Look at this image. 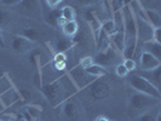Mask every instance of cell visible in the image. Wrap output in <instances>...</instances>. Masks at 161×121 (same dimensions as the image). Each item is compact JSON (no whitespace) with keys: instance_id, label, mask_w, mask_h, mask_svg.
<instances>
[{"instance_id":"obj_36","label":"cell","mask_w":161,"mask_h":121,"mask_svg":"<svg viewBox=\"0 0 161 121\" xmlns=\"http://www.w3.org/2000/svg\"><path fill=\"white\" fill-rule=\"evenodd\" d=\"M110 119L108 118V116H105V115H98L96 119H95V121H109Z\"/></svg>"},{"instance_id":"obj_6","label":"cell","mask_w":161,"mask_h":121,"mask_svg":"<svg viewBox=\"0 0 161 121\" xmlns=\"http://www.w3.org/2000/svg\"><path fill=\"white\" fill-rule=\"evenodd\" d=\"M61 108H62V114L69 121H79L82 119L81 107L76 101H74L73 97L67 99L64 103H62Z\"/></svg>"},{"instance_id":"obj_34","label":"cell","mask_w":161,"mask_h":121,"mask_svg":"<svg viewBox=\"0 0 161 121\" xmlns=\"http://www.w3.org/2000/svg\"><path fill=\"white\" fill-rule=\"evenodd\" d=\"M160 33H161V28H154V33H153V41H156V42H161V39H160Z\"/></svg>"},{"instance_id":"obj_37","label":"cell","mask_w":161,"mask_h":121,"mask_svg":"<svg viewBox=\"0 0 161 121\" xmlns=\"http://www.w3.org/2000/svg\"><path fill=\"white\" fill-rule=\"evenodd\" d=\"M65 23H67V21H65V19L62 16L59 17V18H58V21H57V25H58V27H61V28H62V27H63Z\"/></svg>"},{"instance_id":"obj_21","label":"cell","mask_w":161,"mask_h":121,"mask_svg":"<svg viewBox=\"0 0 161 121\" xmlns=\"http://www.w3.org/2000/svg\"><path fill=\"white\" fill-rule=\"evenodd\" d=\"M85 72L89 74L90 76L92 78H99V76H104V75H108V70L107 68L102 67V65H98L96 63H93L92 65H90L89 68L85 69Z\"/></svg>"},{"instance_id":"obj_43","label":"cell","mask_w":161,"mask_h":121,"mask_svg":"<svg viewBox=\"0 0 161 121\" xmlns=\"http://www.w3.org/2000/svg\"><path fill=\"white\" fill-rule=\"evenodd\" d=\"M109 121H114V120H109Z\"/></svg>"},{"instance_id":"obj_3","label":"cell","mask_w":161,"mask_h":121,"mask_svg":"<svg viewBox=\"0 0 161 121\" xmlns=\"http://www.w3.org/2000/svg\"><path fill=\"white\" fill-rule=\"evenodd\" d=\"M85 90L91 99L96 102H103L113 93V84L108 79V76L104 75L93 79Z\"/></svg>"},{"instance_id":"obj_40","label":"cell","mask_w":161,"mask_h":121,"mask_svg":"<svg viewBox=\"0 0 161 121\" xmlns=\"http://www.w3.org/2000/svg\"><path fill=\"white\" fill-rule=\"evenodd\" d=\"M8 121H15V119H14V118H10Z\"/></svg>"},{"instance_id":"obj_2","label":"cell","mask_w":161,"mask_h":121,"mask_svg":"<svg viewBox=\"0 0 161 121\" xmlns=\"http://www.w3.org/2000/svg\"><path fill=\"white\" fill-rule=\"evenodd\" d=\"M156 107H160V99L153 98L141 92H135L129 98L127 114L131 119H136L139 115L147 113Z\"/></svg>"},{"instance_id":"obj_29","label":"cell","mask_w":161,"mask_h":121,"mask_svg":"<svg viewBox=\"0 0 161 121\" xmlns=\"http://www.w3.org/2000/svg\"><path fill=\"white\" fill-rule=\"evenodd\" d=\"M122 64L126 67V69H127L129 73H133L137 69V62L133 58H125V61H124Z\"/></svg>"},{"instance_id":"obj_4","label":"cell","mask_w":161,"mask_h":121,"mask_svg":"<svg viewBox=\"0 0 161 121\" xmlns=\"http://www.w3.org/2000/svg\"><path fill=\"white\" fill-rule=\"evenodd\" d=\"M129 84L132 89L136 92H141L148 96L156 98V99H161V93L160 90L158 87H155L152 82L147 80L145 78H143L141 74L138 73H132L129 76Z\"/></svg>"},{"instance_id":"obj_33","label":"cell","mask_w":161,"mask_h":121,"mask_svg":"<svg viewBox=\"0 0 161 121\" xmlns=\"http://www.w3.org/2000/svg\"><path fill=\"white\" fill-rule=\"evenodd\" d=\"M62 1H63V0H46V3H47V5L50 8H57L58 5H59Z\"/></svg>"},{"instance_id":"obj_31","label":"cell","mask_w":161,"mask_h":121,"mask_svg":"<svg viewBox=\"0 0 161 121\" xmlns=\"http://www.w3.org/2000/svg\"><path fill=\"white\" fill-rule=\"evenodd\" d=\"M115 73H116V75H118V76H120V78H126V76L129 75V72H127L126 67L122 64V63L116 65V68H115Z\"/></svg>"},{"instance_id":"obj_17","label":"cell","mask_w":161,"mask_h":121,"mask_svg":"<svg viewBox=\"0 0 161 121\" xmlns=\"http://www.w3.org/2000/svg\"><path fill=\"white\" fill-rule=\"evenodd\" d=\"M19 35L27 38L28 40L33 41V42H36V41L40 40L41 32L35 27H24L23 29L19 32Z\"/></svg>"},{"instance_id":"obj_15","label":"cell","mask_w":161,"mask_h":121,"mask_svg":"<svg viewBox=\"0 0 161 121\" xmlns=\"http://www.w3.org/2000/svg\"><path fill=\"white\" fill-rule=\"evenodd\" d=\"M110 42H112V46L118 52L122 53L124 47H125V30L124 29H119L115 34H113L110 36Z\"/></svg>"},{"instance_id":"obj_42","label":"cell","mask_w":161,"mask_h":121,"mask_svg":"<svg viewBox=\"0 0 161 121\" xmlns=\"http://www.w3.org/2000/svg\"><path fill=\"white\" fill-rule=\"evenodd\" d=\"M0 121H5V120H1V119H0Z\"/></svg>"},{"instance_id":"obj_7","label":"cell","mask_w":161,"mask_h":121,"mask_svg":"<svg viewBox=\"0 0 161 121\" xmlns=\"http://www.w3.org/2000/svg\"><path fill=\"white\" fill-rule=\"evenodd\" d=\"M138 61H139V64L137 67L139 68V72H150L161 67V59L144 51H141Z\"/></svg>"},{"instance_id":"obj_5","label":"cell","mask_w":161,"mask_h":121,"mask_svg":"<svg viewBox=\"0 0 161 121\" xmlns=\"http://www.w3.org/2000/svg\"><path fill=\"white\" fill-rule=\"evenodd\" d=\"M11 48L12 51L17 53V55H28L31 53L33 50H35L36 47V42H33V41L28 40L27 38H24L22 35L17 34L14 35L11 38Z\"/></svg>"},{"instance_id":"obj_41","label":"cell","mask_w":161,"mask_h":121,"mask_svg":"<svg viewBox=\"0 0 161 121\" xmlns=\"http://www.w3.org/2000/svg\"><path fill=\"white\" fill-rule=\"evenodd\" d=\"M44 121H52V120H50V119H47V120H44Z\"/></svg>"},{"instance_id":"obj_16","label":"cell","mask_w":161,"mask_h":121,"mask_svg":"<svg viewBox=\"0 0 161 121\" xmlns=\"http://www.w3.org/2000/svg\"><path fill=\"white\" fill-rule=\"evenodd\" d=\"M160 72H161V67L160 68H156L154 70L150 72H139L138 74H141L143 78H145L149 82H152L155 87L160 90L161 86V80H160Z\"/></svg>"},{"instance_id":"obj_11","label":"cell","mask_w":161,"mask_h":121,"mask_svg":"<svg viewBox=\"0 0 161 121\" xmlns=\"http://www.w3.org/2000/svg\"><path fill=\"white\" fill-rule=\"evenodd\" d=\"M0 101H1V103L4 104L5 108H10V107H12L14 104H16L17 102L22 101V98H21L19 91L12 86L6 92H4L3 95H0Z\"/></svg>"},{"instance_id":"obj_12","label":"cell","mask_w":161,"mask_h":121,"mask_svg":"<svg viewBox=\"0 0 161 121\" xmlns=\"http://www.w3.org/2000/svg\"><path fill=\"white\" fill-rule=\"evenodd\" d=\"M95 40H96V47L98 52H104L112 46L110 36H108L105 33L102 32V29H99L98 34L95 36Z\"/></svg>"},{"instance_id":"obj_19","label":"cell","mask_w":161,"mask_h":121,"mask_svg":"<svg viewBox=\"0 0 161 121\" xmlns=\"http://www.w3.org/2000/svg\"><path fill=\"white\" fill-rule=\"evenodd\" d=\"M61 17V8H50V11L45 12L44 15V19L45 23L50 25V27H56L57 21Z\"/></svg>"},{"instance_id":"obj_28","label":"cell","mask_w":161,"mask_h":121,"mask_svg":"<svg viewBox=\"0 0 161 121\" xmlns=\"http://www.w3.org/2000/svg\"><path fill=\"white\" fill-rule=\"evenodd\" d=\"M78 6H80L82 8H91V6H95L97 3H99V0H73Z\"/></svg>"},{"instance_id":"obj_39","label":"cell","mask_w":161,"mask_h":121,"mask_svg":"<svg viewBox=\"0 0 161 121\" xmlns=\"http://www.w3.org/2000/svg\"><path fill=\"white\" fill-rule=\"evenodd\" d=\"M4 109H6V108L4 107V104H3V103H1V101H0V114L4 112Z\"/></svg>"},{"instance_id":"obj_38","label":"cell","mask_w":161,"mask_h":121,"mask_svg":"<svg viewBox=\"0 0 161 121\" xmlns=\"http://www.w3.org/2000/svg\"><path fill=\"white\" fill-rule=\"evenodd\" d=\"M15 119V121H27L25 119H24V116L22 115V114H18L16 118H14Z\"/></svg>"},{"instance_id":"obj_9","label":"cell","mask_w":161,"mask_h":121,"mask_svg":"<svg viewBox=\"0 0 161 121\" xmlns=\"http://www.w3.org/2000/svg\"><path fill=\"white\" fill-rule=\"evenodd\" d=\"M15 10L25 16H35L41 11V0H22Z\"/></svg>"},{"instance_id":"obj_8","label":"cell","mask_w":161,"mask_h":121,"mask_svg":"<svg viewBox=\"0 0 161 121\" xmlns=\"http://www.w3.org/2000/svg\"><path fill=\"white\" fill-rule=\"evenodd\" d=\"M68 75H69V78L72 79L73 82L75 84V86L78 89H82V87L85 89L90 82L95 79V78L90 76L89 74L85 72V69H82L79 64L76 65L75 68H73Z\"/></svg>"},{"instance_id":"obj_20","label":"cell","mask_w":161,"mask_h":121,"mask_svg":"<svg viewBox=\"0 0 161 121\" xmlns=\"http://www.w3.org/2000/svg\"><path fill=\"white\" fill-rule=\"evenodd\" d=\"M74 46H75V42L73 40H69V38L68 39H57L53 42V50H56L57 52H64L65 53Z\"/></svg>"},{"instance_id":"obj_1","label":"cell","mask_w":161,"mask_h":121,"mask_svg":"<svg viewBox=\"0 0 161 121\" xmlns=\"http://www.w3.org/2000/svg\"><path fill=\"white\" fill-rule=\"evenodd\" d=\"M40 91L42 92L44 97L47 99L48 103L57 108L61 107L62 103H64L67 99L72 98L76 93L78 87L69 78V75L64 74L48 84H42Z\"/></svg>"},{"instance_id":"obj_32","label":"cell","mask_w":161,"mask_h":121,"mask_svg":"<svg viewBox=\"0 0 161 121\" xmlns=\"http://www.w3.org/2000/svg\"><path fill=\"white\" fill-rule=\"evenodd\" d=\"M22 0H0L3 6H8V8H15L17 6Z\"/></svg>"},{"instance_id":"obj_26","label":"cell","mask_w":161,"mask_h":121,"mask_svg":"<svg viewBox=\"0 0 161 121\" xmlns=\"http://www.w3.org/2000/svg\"><path fill=\"white\" fill-rule=\"evenodd\" d=\"M24 110L29 114V115H31V116H32L35 121L38 120V119H40L41 114H42V109H41V107H39V105H35V104L25 105Z\"/></svg>"},{"instance_id":"obj_22","label":"cell","mask_w":161,"mask_h":121,"mask_svg":"<svg viewBox=\"0 0 161 121\" xmlns=\"http://www.w3.org/2000/svg\"><path fill=\"white\" fill-rule=\"evenodd\" d=\"M101 29H102V32L105 33L108 36H112L113 34H115V33L118 32L116 24H115L113 18L105 19L104 22H102V23H101Z\"/></svg>"},{"instance_id":"obj_14","label":"cell","mask_w":161,"mask_h":121,"mask_svg":"<svg viewBox=\"0 0 161 121\" xmlns=\"http://www.w3.org/2000/svg\"><path fill=\"white\" fill-rule=\"evenodd\" d=\"M141 48H142V51L148 52V53L155 56L156 58L161 59V42H156L153 40L145 41V42H142Z\"/></svg>"},{"instance_id":"obj_23","label":"cell","mask_w":161,"mask_h":121,"mask_svg":"<svg viewBox=\"0 0 161 121\" xmlns=\"http://www.w3.org/2000/svg\"><path fill=\"white\" fill-rule=\"evenodd\" d=\"M159 112H160V107H156L152 110L139 115L138 118L135 119V121H156V116H158Z\"/></svg>"},{"instance_id":"obj_30","label":"cell","mask_w":161,"mask_h":121,"mask_svg":"<svg viewBox=\"0 0 161 121\" xmlns=\"http://www.w3.org/2000/svg\"><path fill=\"white\" fill-rule=\"evenodd\" d=\"M93 63H95V62H93V57L86 56L81 58L80 62H79V65H80L82 69H86V68H89L90 65H92Z\"/></svg>"},{"instance_id":"obj_18","label":"cell","mask_w":161,"mask_h":121,"mask_svg":"<svg viewBox=\"0 0 161 121\" xmlns=\"http://www.w3.org/2000/svg\"><path fill=\"white\" fill-rule=\"evenodd\" d=\"M62 33L67 38H75L79 33V24L76 21H69L62 27Z\"/></svg>"},{"instance_id":"obj_25","label":"cell","mask_w":161,"mask_h":121,"mask_svg":"<svg viewBox=\"0 0 161 121\" xmlns=\"http://www.w3.org/2000/svg\"><path fill=\"white\" fill-rule=\"evenodd\" d=\"M61 16L64 18L67 22L69 21H75L76 18V11L73 6H64V8H61Z\"/></svg>"},{"instance_id":"obj_13","label":"cell","mask_w":161,"mask_h":121,"mask_svg":"<svg viewBox=\"0 0 161 121\" xmlns=\"http://www.w3.org/2000/svg\"><path fill=\"white\" fill-rule=\"evenodd\" d=\"M144 18L153 28H161V17L158 10L144 8Z\"/></svg>"},{"instance_id":"obj_27","label":"cell","mask_w":161,"mask_h":121,"mask_svg":"<svg viewBox=\"0 0 161 121\" xmlns=\"http://www.w3.org/2000/svg\"><path fill=\"white\" fill-rule=\"evenodd\" d=\"M14 85H12V81L10 79L8 74H1L0 75V95H3L4 92H6L8 89H11Z\"/></svg>"},{"instance_id":"obj_24","label":"cell","mask_w":161,"mask_h":121,"mask_svg":"<svg viewBox=\"0 0 161 121\" xmlns=\"http://www.w3.org/2000/svg\"><path fill=\"white\" fill-rule=\"evenodd\" d=\"M12 23V15L8 10H1L0 8V28H6Z\"/></svg>"},{"instance_id":"obj_10","label":"cell","mask_w":161,"mask_h":121,"mask_svg":"<svg viewBox=\"0 0 161 121\" xmlns=\"http://www.w3.org/2000/svg\"><path fill=\"white\" fill-rule=\"evenodd\" d=\"M116 56H118V51L113 46H110L104 52H97V55L93 57V62L98 65L108 68V67H110L115 62Z\"/></svg>"},{"instance_id":"obj_35","label":"cell","mask_w":161,"mask_h":121,"mask_svg":"<svg viewBox=\"0 0 161 121\" xmlns=\"http://www.w3.org/2000/svg\"><path fill=\"white\" fill-rule=\"evenodd\" d=\"M6 44H5V38H4V33L3 29L0 28V48H5Z\"/></svg>"}]
</instances>
